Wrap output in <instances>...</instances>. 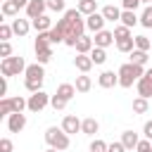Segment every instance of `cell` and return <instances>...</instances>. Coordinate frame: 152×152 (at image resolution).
<instances>
[{
	"label": "cell",
	"instance_id": "cell-17",
	"mask_svg": "<svg viewBox=\"0 0 152 152\" xmlns=\"http://www.w3.org/2000/svg\"><path fill=\"white\" fill-rule=\"evenodd\" d=\"M121 142H124L126 150H133V147H138L140 138H138V133H133V131H124V133H121Z\"/></svg>",
	"mask_w": 152,
	"mask_h": 152
},
{
	"label": "cell",
	"instance_id": "cell-16",
	"mask_svg": "<svg viewBox=\"0 0 152 152\" xmlns=\"http://www.w3.org/2000/svg\"><path fill=\"white\" fill-rule=\"evenodd\" d=\"M76 10H78L83 17H90V14H95V12H97V2H95V0H78Z\"/></svg>",
	"mask_w": 152,
	"mask_h": 152
},
{
	"label": "cell",
	"instance_id": "cell-11",
	"mask_svg": "<svg viewBox=\"0 0 152 152\" xmlns=\"http://www.w3.org/2000/svg\"><path fill=\"white\" fill-rule=\"evenodd\" d=\"M74 66H76L81 74H88V71L93 69V59H90V55H76V57H74Z\"/></svg>",
	"mask_w": 152,
	"mask_h": 152
},
{
	"label": "cell",
	"instance_id": "cell-37",
	"mask_svg": "<svg viewBox=\"0 0 152 152\" xmlns=\"http://www.w3.org/2000/svg\"><path fill=\"white\" fill-rule=\"evenodd\" d=\"M48 10H52V12H66L64 0H48Z\"/></svg>",
	"mask_w": 152,
	"mask_h": 152
},
{
	"label": "cell",
	"instance_id": "cell-39",
	"mask_svg": "<svg viewBox=\"0 0 152 152\" xmlns=\"http://www.w3.org/2000/svg\"><path fill=\"white\" fill-rule=\"evenodd\" d=\"M50 104H52L55 109H64V107H66V100H64V97H59V95L55 93V95L50 97Z\"/></svg>",
	"mask_w": 152,
	"mask_h": 152
},
{
	"label": "cell",
	"instance_id": "cell-7",
	"mask_svg": "<svg viewBox=\"0 0 152 152\" xmlns=\"http://www.w3.org/2000/svg\"><path fill=\"white\" fill-rule=\"evenodd\" d=\"M45 10H48V0H31V2H28V7H26V17L33 21V19L43 17V14H45Z\"/></svg>",
	"mask_w": 152,
	"mask_h": 152
},
{
	"label": "cell",
	"instance_id": "cell-44",
	"mask_svg": "<svg viewBox=\"0 0 152 152\" xmlns=\"http://www.w3.org/2000/svg\"><path fill=\"white\" fill-rule=\"evenodd\" d=\"M142 135H145L147 140H152V121H145V126H142Z\"/></svg>",
	"mask_w": 152,
	"mask_h": 152
},
{
	"label": "cell",
	"instance_id": "cell-48",
	"mask_svg": "<svg viewBox=\"0 0 152 152\" xmlns=\"http://www.w3.org/2000/svg\"><path fill=\"white\" fill-rule=\"evenodd\" d=\"M45 152H59V150H55V147H48V150H45Z\"/></svg>",
	"mask_w": 152,
	"mask_h": 152
},
{
	"label": "cell",
	"instance_id": "cell-10",
	"mask_svg": "<svg viewBox=\"0 0 152 152\" xmlns=\"http://www.w3.org/2000/svg\"><path fill=\"white\" fill-rule=\"evenodd\" d=\"M62 131H64L66 135L78 133V131H81V119H78V116H74V114H66V116L62 119Z\"/></svg>",
	"mask_w": 152,
	"mask_h": 152
},
{
	"label": "cell",
	"instance_id": "cell-31",
	"mask_svg": "<svg viewBox=\"0 0 152 152\" xmlns=\"http://www.w3.org/2000/svg\"><path fill=\"white\" fill-rule=\"evenodd\" d=\"M133 112H135V114H145V112H147V100L138 95V97L133 100Z\"/></svg>",
	"mask_w": 152,
	"mask_h": 152
},
{
	"label": "cell",
	"instance_id": "cell-5",
	"mask_svg": "<svg viewBox=\"0 0 152 152\" xmlns=\"http://www.w3.org/2000/svg\"><path fill=\"white\" fill-rule=\"evenodd\" d=\"M50 104V95L38 90V93H31L28 95V112H43L45 107Z\"/></svg>",
	"mask_w": 152,
	"mask_h": 152
},
{
	"label": "cell",
	"instance_id": "cell-33",
	"mask_svg": "<svg viewBox=\"0 0 152 152\" xmlns=\"http://www.w3.org/2000/svg\"><path fill=\"white\" fill-rule=\"evenodd\" d=\"M12 107H14V112H24V109H28V100L17 95V97H12Z\"/></svg>",
	"mask_w": 152,
	"mask_h": 152
},
{
	"label": "cell",
	"instance_id": "cell-38",
	"mask_svg": "<svg viewBox=\"0 0 152 152\" xmlns=\"http://www.w3.org/2000/svg\"><path fill=\"white\" fill-rule=\"evenodd\" d=\"M14 31H12V26L10 24H0V40L5 43V40H10V36H12Z\"/></svg>",
	"mask_w": 152,
	"mask_h": 152
},
{
	"label": "cell",
	"instance_id": "cell-21",
	"mask_svg": "<svg viewBox=\"0 0 152 152\" xmlns=\"http://www.w3.org/2000/svg\"><path fill=\"white\" fill-rule=\"evenodd\" d=\"M116 50L131 55V52L135 50V38H133V36H131V38H119V40H116Z\"/></svg>",
	"mask_w": 152,
	"mask_h": 152
},
{
	"label": "cell",
	"instance_id": "cell-3",
	"mask_svg": "<svg viewBox=\"0 0 152 152\" xmlns=\"http://www.w3.org/2000/svg\"><path fill=\"white\" fill-rule=\"evenodd\" d=\"M45 142H48L50 147H55V150L64 152V150L69 147V135H66L62 128H57V126H50V128L45 131Z\"/></svg>",
	"mask_w": 152,
	"mask_h": 152
},
{
	"label": "cell",
	"instance_id": "cell-49",
	"mask_svg": "<svg viewBox=\"0 0 152 152\" xmlns=\"http://www.w3.org/2000/svg\"><path fill=\"white\" fill-rule=\"evenodd\" d=\"M140 2H142V5H150V2H152V0H140Z\"/></svg>",
	"mask_w": 152,
	"mask_h": 152
},
{
	"label": "cell",
	"instance_id": "cell-28",
	"mask_svg": "<svg viewBox=\"0 0 152 152\" xmlns=\"http://www.w3.org/2000/svg\"><path fill=\"white\" fill-rule=\"evenodd\" d=\"M10 114H14L12 97H2V100H0V116H10Z\"/></svg>",
	"mask_w": 152,
	"mask_h": 152
},
{
	"label": "cell",
	"instance_id": "cell-47",
	"mask_svg": "<svg viewBox=\"0 0 152 152\" xmlns=\"http://www.w3.org/2000/svg\"><path fill=\"white\" fill-rule=\"evenodd\" d=\"M145 76H147V78L152 81V69H147V71H145Z\"/></svg>",
	"mask_w": 152,
	"mask_h": 152
},
{
	"label": "cell",
	"instance_id": "cell-46",
	"mask_svg": "<svg viewBox=\"0 0 152 152\" xmlns=\"http://www.w3.org/2000/svg\"><path fill=\"white\" fill-rule=\"evenodd\" d=\"M12 2H14V5H17V7H19V10H26V7H28V2H31V0H12Z\"/></svg>",
	"mask_w": 152,
	"mask_h": 152
},
{
	"label": "cell",
	"instance_id": "cell-36",
	"mask_svg": "<svg viewBox=\"0 0 152 152\" xmlns=\"http://www.w3.org/2000/svg\"><path fill=\"white\" fill-rule=\"evenodd\" d=\"M107 147H109V145H107L104 140H97V138L90 142V152H107Z\"/></svg>",
	"mask_w": 152,
	"mask_h": 152
},
{
	"label": "cell",
	"instance_id": "cell-23",
	"mask_svg": "<svg viewBox=\"0 0 152 152\" xmlns=\"http://www.w3.org/2000/svg\"><path fill=\"white\" fill-rule=\"evenodd\" d=\"M57 95L69 102V100L76 95V86H74V83H62V86H57Z\"/></svg>",
	"mask_w": 152,
	"mask_h": 152
},
{
	"label": "cell",
	"instance_id": "cell-50",
	"mask_svg": "<svg viewBox=\"0 0 152 152\" xmlns=\"http://www.w3.org/2000/svg\"><path fill=\"white\" fill-rule=\"evenodd\" d=\"M147 152H152V150H147Z\"/></svg>",
	"mask_w": 152,
	"mask_h": 152
},
{
	"label": "cell",
	"instance_id": "cell-43",
	"mask_svg": "<svg viewBox=\"0 0 152 152\" xmlns=\"http://www.w3.org/2000/svg\"><path fill=\"white\" fill-rule=\"evenodd\" d=\"M0 152H12V140L10 138H2L0 140Z\"/></svg>",
	"mask_w": 152,
	"mask_h": 152
},
{
	"label": "cell",
	"instance_id": "cell-4",
	"mask_svg": "<svg viewBox=\"0 0 152 152\" xmlns=\"http://www.w3.org/2000/svg\"><path fill=\"white\" fill-rule=\"evenodd\" d=\"M26 62H24V57H5L2 62H0V71H2V76H19L21 71H26Z\"/></svg>",
	"mask_w": 152,
	"mask_h": 152
},
{
	"label": "cell",
	"instance_id": "cell-14",
	"mask_svg": "<svg viewBox=\"0 0 152 152\" xmlns=\"http://www.w3.org/2000/svg\"><path fill=\"white\" fill-rule=\"evenodd\" d=\"M31 26H33L38 33H45V31H50V28H52V19H50L48 14H43V17H38V19H33V21H31Z\"/></svg>",
	"mask_w": 152,
	"mask_h": 152
},
{
	"label": "cell",
	"instance_id": "cell-45",
	"mask_svg": "<svg viewBox=\"0 0 152 152\" xmlns=\"http://www.w3.org/2000/svg\"><path fill=\"white\" fill-rule=\"evenodd\" d=\"M0 95L7 97V76H2V81H0Z\"/></svg>",
	"mask_w": 152,
	"mask_h": 152
},
{
	"label": "cell",
	"instance_id": "cell-19",
	"mask_svg": "<svg viewBox=\"0 0 152 152\" xmlns=\"http://www.w3.org/2000/svg\"><path fill=\"white\" fill-rule=\"evenodd\" d=\"M28 28H31V21L28 19H12V31L17 36H26Z\"/></svg>",
	"mask_w": 152,
	"mask_h": 152
},
{
	"label": "cell",
	"instance_id": "cell-22",
	"mask_svg": "<svg viewBox=\"0 0 152 152\" xmlns=\"http://www.w3.org/2000/svg\"><path fill=\"white\" fill-rule=\"evenodd\" d=\"M76 93H88L90 88H93V81H90V76H86V74H81V76H76Z\"/></svg>",
	"mask_w": 152,
	"mask_h": 152
},
{
	"label": "cell",
	"instance_id": "cell-12",
	"mask_svg": "<svg viewBox=\"0 0 152 152\" xmlns=\"http://www.w3.org/2000/svg\"><path fill=\"white\" fill-rule=\"evenodd\" d=\"M97 83H100V88H114V86L119 83V74H114V71H102L100 78H97Z\"/></svg>",
	"mask_w": 152,
	"mask_h": 152
},
{
	"label": "cell",
	"instance_id": "cell-29",
	"mask_svg": "<svg viewBox=\"0 0 152 152\" xmlns=\"http://www.w3.org/2000/svg\"><path fill=\"white\" fill-rule=\"evenodd\" d=\"M145 62H147V52H142V50H133V52H131V64L142 66Z\"/></svg>",
	"mask_w": 152,
	"mask_h": 152
},
{
	"label": "cell",
	"instance_id": "cell-27",
	"mask_svg": "<svg viewBox=\"0 0 152 152\" xmlns=\"http://www.w3.org/2000/svg\"><path fill=\"white\" fill-rule=\"evenodd\" d=\"M135 38V50H142V52H147L150 48H152V40L147 38V36H133Z\"/></svg>",
	"mask_w": 152,
	"mask_h": 152
},
{
	"label": "cell",
	"instance_id": "cell-25",
	"mask_svg": "<svg viewBox=\"0 0 152 152\" xmlns=\"http://www.w3.org/2000/svg\"><path fill=\"white\" fill-rule=\"evenodd\" d=\"M52 59V48L48 45V48H36V62L38 64H48Z\"/></svg>",
	"mask_w": 152,
	"mask_h": 152
},
{
	"label": "cell",
	"instance_id": "cell-26",
	"mask_svg": "<svg viewBox=\"0 0 152 152\" xmlns=\"http://www.w3.org/2000/svg\"><path fill=\"white\" fill-rule=\"evenodd\" d=\"M90 59H93V64H104L107 62V50L104 48H93L90 50Z\"/></svg>",
	"mask_w": 152,
	"mask_h": 152
},
{
	"label": "cell",
	"instance_id": "cell-2",
	"mask_svg": "<svg viewBox=\"0 0 152 152\" xmlns=\"http://www.w3.org/2000/svg\"><path fill=\"white\" fill-rule=\"evenodd\" d=\"M119 86L121 88H131L133 83H138L142 76H145V71H142V66H138V64H124V66H119Z\"/></svg>",
	"mask_w": 152,
	"mask_h": 152
},
{
	"label": "cell",
	"instance_id": "cell-41",
	"mask_svg": "<svg viewBox=\"0 0 152 152\" xmlns=\"http://www.w3.org/2000/svg\"><path fill=\"white\" fill-rule=\"evenodd\" d=\"M121 5H124V10H131V12H135L142 2L140 0H121Z\"/></svg>",
	"mask_w": 152,
	"mask_h": 152
},
{
	"label": "cell",
	"instance_id": "cell-32",
	"mask_svg": "<svg viewBox=\"0 0 152 152\" xmlns=\"http://www.w3.org/2000/svg\"><path fill=\"white\" fill-rule=\"evenodd\" d=\"M17 12H19V7H17L12 0H5V2H2V14H5V17H14Z\"/></svg>",
	"mask_w": 152,
	"mask_h": 152
},
{
	"label": "cell",
	"instance_id": "cell-24",
	"mask_svg": "<svg viewBox=\"0 0 152 152\" xmlns=\"http://www.w3.org/2000/svg\"><path fill=\"white\" fill-rule=\"evenodd\" d=\"M121 24L128 26V28H133L135 24H140V17H135V12H131V10H124L121 12Z\"/></svg>",
	"mask_w": 152,
	"mask_h": 152
},
{
	"label": "cell",
	"instance_id": "cell-9",
	"mask_svg": "<svg viewBox=\"0 0 152 152\" xmlns=\"http://www.w3.org/2000/svg\"><path fill=\"white\" fill-rule=\"evenodd\" d=\"M114 40H116V38H114V31H107V28H104V31H97V33H95V38H93L95 48H104V50H107Z\"/></svg>",
	"mask_w": 152,
	"mask_h": 152
},
{
	"label": "cell",
	"instance_id": "cell-35",
	"mask_svg": "<svg viewBox=\"0 0 152 152\" xmlns=\"http://www.w3.org/2000/svg\"><path fill=\"white\" fill-rule=\"evenodd\" d=\"M64 38H66V36H64L57 26H52V28H50V43H64Z\"/></svg>",
	"mask_w": 152,
	"mask_h": 152
},
{
	"label": "cell",
	"instance_id": "cell-34",
	"mask_svg": "<svg viewBox=\"0 0 152 152\" xmlns=\"http://www.w3.org/2000/svg\"><path fill=\"white\" fill-rule=\"evenodd\" d=\"M114 38H116V40H119V38H131V28L124 26V24H119V26L114 28Z\"/></svg>",
	"mask_w": 152,
	"mask_h": 152
},
{
	"label": "cell",
	"instance_id": "cell-42",
	"mask_svg": "<svg viewBox=\"0 0 152 152\" xmlns=\"http://www.w3.org/2000/svg\"><path fill=\"white\" fill-rule=\"evenodd\" d=\"M107 152H126V147H124V142H121V140H116V142H109Z\"/></svg>",
	"mask_w": 152,
	"mask_h": 152
},
{
	"label": "cell",
	"instance_id": "cell-15",
	"mask_svg": "<svg viewBox=\"0 0 152 152\" xmlns=\"http://www.w3.org/2000/svg\"><path fill=\"white\" fill-rule=\"evenodd\" d=\"M97 131H100V124H97V119L88 116V119H83V121H81V133H86V135H95Z\"/></svg>",
	"mask_w": 152,
	"mask_h": 152
},
{
	"label": "cell",
	"instance_id": "cell-8",
	"mask_svg": "<svg viewBox=\"0 0 152 152\" xmlns=\"http://www.w3.org/2000/svg\"><path fill=\"white\" fill-rule=\"evenodd\" d=\"M104 17H102V12H95V14H90V17H86V28L88 31H104Z\"/></svg>",
	"mask_w": 152,
	"mask_h": 152
},
{
	"label": "cell",
	"instance_id": "cell-30",
	"mask_svg": "<svg viewBox=\"0 0 152 152\" xmlns=\"http://www.w3.org/2000/svg\"><path fill=\"white\" fill-rule=\"evenodd\" d=\"M140 24H142L145 28H152V5H147V7L142 10V14H140Z\"/></svg>",
	"mask_w": 152,
	"mask_h": 152
},
{
	"label": "cell",
	"instance_id": "cell-40",
	"mask_svg": "<svg viewBox=\"0 0 152 152\" xmlns=\"http://www.w3.org/2000/svg\"><path fill=\"white\" fill-rule=\"evenodd\" d=\"M0 57H2V59H5V57H12V45H10V40L0 43Z\"/></svg>",
	"mask_w": 152,
	"mask_h": 152
},
{
	"label": "cell",
	"instance_id": "cell-1",
	"mask_svg": "<svg viewBox=\"0 0 152 152\" xmlns=\"http://www.w3.org/2000/svg\"><path fill=\"white\" fill-rule=\"evenodd\" d=\"M26 81H24V86H26V90L28 93H38V90H43V78H45V71H43V64H28L26 66Z\"/></svg>",
	"mask_w": 152,
	"mask_h": 152
},
{
	"label": "cell",
	"instance_id": "cell-18",
	"mask_svg": "<svg viewBox=\"0 0 152 152\" xmlns=\"http://www.w3.org/2000/svg\"><path fill=\"white\" fill-rule=\"evenodd\" d=\"M102 17H104L107 21H121V10L114 7V5H104V7H102Z\"/></svg>",
	"mask_w": 152,
	"mask_h": 152
},
{
	"label": "cell",
	"instance_id": "cell-6",
	"mask_svg": "<svg viewBox=\"0 0 152 152\" xmlns=\"http://www.w3.org/2000/svg\"><path fill=\"white\" fill-rule=\"evenodd\" d=\"M7 128H10V133H21V131L26 128V114H24V112L10 114V116H7Z\"/></svg>",
	"mask_w": 152,
	"mask_h": 152
},
{
	"label": "cell",
	"instance_id": "cell-13",
	"mask_svg": "<svg viewBox=\"0 0 152 152\" xmlns=\"http://www.w3.org/2000/svg\"><path fill=\"white\" fill-rule=\"evenodd\" d=\"M93 48H95V43H93V38H88L86 33L76 40V52H78V55H90Z\"/></svg>",
	"mask_w": 152,
	"mask_h": 152
},
{
	"label": "cell",
	"instance_id": "cell-20",
	"mask_svg": "<svg viewBox=\"0 0 152 152\" xmlns=\"http://www.w3.org/2000/svg\"><path fill=\"white\" fill-rule=\"evenodd\" d=\"M138 95H140V97H145V100H147V97H152V81H150L147 76H142V78L138 81Z\"/></svg>",
	"mask_w": 152,
	"mask_h": 152
}]
</instances>
